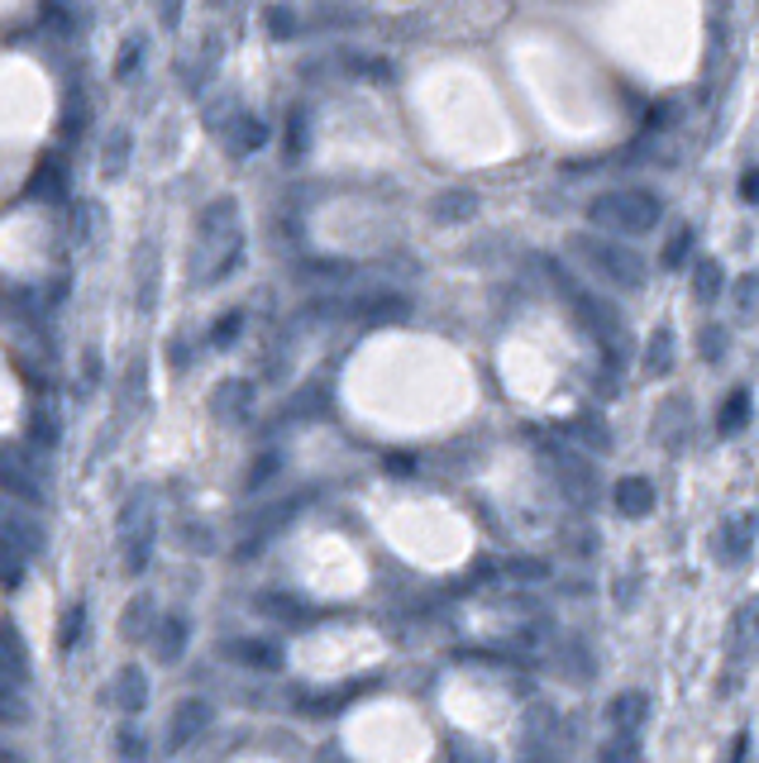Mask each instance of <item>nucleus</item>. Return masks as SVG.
<instances>
[{"instance_id": "nucleus-1", "label": "nucleus", "mask_w": 759, "mask_h": 763, "mask_svg": "<svg viewBox=\"0 0 759 763\" xmlns=\"http://www.w3.org/2000/svg\"><path fill=\"white\" fill-rule=\"evenodd\" d=\"M659 215H664L659 196L640 192V186H616V192H601L593 206H587V220L611 229V235H650L659 225Z\"/></svg>"}, {"instance_id": "nucleus-2", "label": "nucleus", "mask_w": 759, "mask_h": 763, "mask_svg": "<svg viewBox=\"0 0 759 763\" xmlns=\"http://www.w3.org/2000/svg\"><path fill=\"white\" fill-rule=\"evenodd\" d=\"M568 253H578L597 277H607L611 286H621V292H636V286L644 282L640 253H630L626 243H611V239H597V235H573Z\"/></svg>"}, {"instance_id": "nucleus-3", "label": "nucleus", "mask_w": 759, "mask_h": 763, "mask_svg": "<svg viewBox=\"0 0 759 763\" xmlns=\"http://www.w3.org/2000/svg\"><path fill=\"white\" fill-rule=\"evenodd\" d=\"M573 310H578V320L593 329L601 344H611V349H621V344H626V325H621V315H616L607 301H597L587 292H573Z\"/></svg>"}, {"instance_id": "nucleus-4", "label": "nucleus", "mask_w": 759, "mask_h": 763, "mask_svg": "<svg viewBox=\"0 0 759 763\" xmlns=\"http://www.w3.org/2000/svg\"><path fill=\"white\" fill-rule=\"evenodd\" d=\"M650 721V697L644 693H616L607 701V726L611 735H636V730Z\"/></svg>"}, {"instance_id": "nucleus-5", "label": "nucleus", "mask_w": 759, "mask_h": 763, "mask_svg": "<svg viewBox=\"0 0 759 763\" xmlns=\"http://www.w3.org/2000/svg\"><path fill=\"white\" fill-rule=\"evenodd\" d=\"M611 501H616V511H621V515L640 521V515L654 511V487L644 482V478H621V482L611 487Z\"/></svg>"}, {"instance_id": "nucleus-6", "label": "nucleus", "mask_w": 759, "mask_h": 763, "mask_svg": "<svg viewBox=\"0 0 759 763\" xmlns=\"http://www.w3.org/2000/svg\"><path fill=\"white\" fill-rule=\"evenodd\" d=\"M722 292H726L722 263H716V258H697V263H693V296L712 306V301H722Z\"/></svg>"}, {"instance_id": "nucleus-7", "label": "nucleus", "mask_w": 759, "mask_h": 763, "mask_svg": "<svg viewBox=\"0 0 759 763\" xmlns=\"http://www.w3.org/2000/svg\"><path fill=\"white\" fill-rule=\"evenodd\" d=\"M730 640H736V654H750L759 644V601H745L730 621Z\"/></svg>"}, {"instance_id": "nucleus-8", "label": "nucleus", "mask_w": 759, "mask_h": 763, "mask_svg": "<svg viewBox=\"0 0 759 763\" xmlns=\"http://www.w3.org/2000/svg\"><path fill=\"white\" fill-rule=\"evenodd\" d=\"M745 425H750V392L736 386V392L722 401V421H716V429H722V435H740Z\"/></svg>"}, {"instance_id": "nucleus-9", "label": "nucleus", "mask_w": 759, "mask_h": 763, "mask_svg": "<svg viewBox=\"0 0 759 763\" xmlns=\"http://www.w3.org/2000/svg\"><path fill=\"white\" fill-rule=\"evenodd\" d=\"M669 368H673V329H654L650 344H644V372L664 378Z\"/></svg>"}, {"instance_id": "nucleus-10", "label": "nucleus", "mask_w": 759, "mask_h": 763, "mask_svg": "<svg viewBox=\"0 0 759 763\" xmlns=\"http://www.w3.org/2000/svg\"><path fill=\"white\" fill-rule=\"evenodd\" d=\"M726 535H722V554L726 558H745L750 554V539H755V530H750V521H730V525H722Z\"/></svg>"}, {"instance_id": "nucleus-11", "label": "nucleus", "mask_w": 759, "mask_h": 763, "mask_svg": "<svg viewBox=\"0 0 759 763\" xmlns=\"http://www.w3.org/2000/svg\"><path fill=\"white\" fill-rule=\"evenodd\" d=\"M640 759V740L636 735H611L607 744H601L597 763H636Z\"/></svg>"}, {"instance_id": "nucleus-12", "label": "nucleus", "mask_w": 759, "mask_h": 763, "mask_svg": "<svg viewBox=\"0 0 759 763\" xmlns=\"http://www.w3.org/2000/svg\"><path fill=\"white\" fill-rule=\"evenodd\" d=\"M687 253H693V229H679L669 243H664V253H659V263H664L669 272H679L687 263Z\"/></svg>"}, {"instance_id": "nucleus-13", "label": "nucleus", "mask_w": 759, "mask_h": 763, "mask_svg": "<svg viewBox=\"0 0 759 763\" xmlns=\"http://www.w3.org/2000/svg\"><path fill=\"white\" fill-rule=\"evenodd\" d=\"M473 206H478V200H473V196H458V192H454V196H444L435 210L444 215V220H464V215H473Z\"/></svg>"}, {"instance_id": "nucleus-14", "label": "nucleus", "mask_w": 759, "mask_h": 763, "mask_svg": "<svg viewBox=\"0 0 759 763\" xmlns=\"http://www.w3.org/2000/svg\"><path fill=\"white\" fill-rule=\"evenodd\" d=\"M740 200L759 206V167H745V172H740Z\"/></svg>"}, {"instance_id": "nucleus-15", "label": "nucleus", "mask_w": 759, "mask_h": 763, "mask_svg": "<svg viewBox=\"0 0 759 763\" xmlns=\"http://www.w3.org/2000/svg\"><path fill=\"white\" fill-rule=\"evenodd\" d=\"M702 358H707V363H716V358H722V329H702Z\"/></svg>"}, {"instance_id": "nucleus-16", "label": "nucleus", "mask_w": 759, "mask_h": 763, "mask_svg": "<svg viewBox=\"0 0 759 763\" xmlns=\"http://www.w3.org/2000/svg\"><path fill=\"white\" fill-rule=\"evenodd\" d=\"M745 754H750V735H736V744H730V763H745Z\"/></svg>"}]
</instances>
